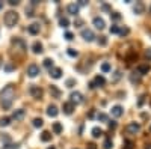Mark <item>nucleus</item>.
<instances>
[{
	"label": "nucleus",
	"mask_w": 151,
	"mask_h": 149,
	"mask_svg": "<svg viewBox=\"0 0 151 149\" xmlns=\"http://www.w3.org/2000/svg\"><path fill=\"white\" fill-rule=\"evenodd\" d=\"M53 133L55 134H60L62 133V123L60 122H55L53 123Z\"/></svg>",
	"instance_id": "nucleus-23"
},
{
	"label": "nucleus",
	"mask_w": 151,
	"mask_h": 149,
	"mask_svg": "<svg viewBox=\"0 0 151 149\" xmlns=\"http://www.w3.org/2000/svg\"><path fill=\"white\" fill-rule=\"evenodd\" d=\"M86 5H88L86 0H79V3H77V6H86Z\"/></svg>",
	"instance_id": "nucleus-43"
},
{
	"label": "nucleus",
	"mask_w": 151,
	"mask_h": 149,
	"mask_svg": "<svg viewBox=\"0 0 151 149\" xmlns=\"http://www.w3.org/2000/svg\"><path fill=\"white\" fill-rule=\"evenodd\" d=\"M119 78H121V72H119V71H116V72H115V77L112 78V81H118Z\"/></svg>",
	"instance_id": "nucleus-39"
},
{
	"label": "nucleus",
	"mask_w": 151,
	"mask_h": 149,
	"mask_svg": "<svg viewBox=\"0 0 151 149\" xmlns=\"http://www.w3.org/2000/svg\"><path fill=\"white\" fill-rule=\"evenodd\" d=\"M59 24H60V27H64V29H67V27L70 26V20H68L67 17H62V18L59 20Z\"/></svg>",
	"instance_id": "nucleus-24"
},
{
	"label": "nucleus",
	"mask_w": 151,
	"mask_h": 149,
	"mask_svg": "<svg viewBox=\"0 0 151 149\" xmlns=\"http://www.w3.org/2000/svg\"><path fill=\"white\" fill-rule=\"evenodd\" d=\"M144 11H145L144 3H142V2H136V5H134V8H133V12H134V14H136V15H141Z\"/></svg>",
	"instance_id": "nucleus-14"
},
{
	"label": "nucleus",
	"mask_w": 151,
	"mask_h": 149,
	"mask_svg": "<svg viewBox=\"0 0 151 149\" xmlns=\"http://www.w3.org/2000/svg\"><path fill=\"white\" fill-rule=\"evenodd\" d=\"M112 148H113V142H112V139H106L104 143H103V149H112Z\"/></svg>",
	"instance_id": "nucleus-27"
},
{
	"label": "nucleus",
	"mask_w": 151,
	"mask_h": 149,
	"mask_svg": "<svg viewBox=\"0 0 151 149\" xmlns=\"http://www.w3.org/2000/svg\"><path fill=\"white\" fill-rule=\"evenodd\" d=\"M64 38H65L67 41H73V38H74V35H73L71 32H67V33H65V36H64Z\"/></svg>",
	"instance_id": "nucleus-35"
},
{
	"label": "nucleus",
	"mask_w": 151,
	"mask_h": 149,
	"mask_svg": "<svg viewBox=\"0 0 151 149\" xmlns=\"http://www.w3.org/2000/svg\"><path fill=\"white\" fill-rule=\"evenodd\" d=\"M44 66L48 68V69H52V68H53V60H52V59H48V57L44 59Z\"/></svg>",
	"instance_id": "nucleus-29"
},
{
	"label": "nucleus",
	"mask_w": 151,
	"mask_h": 149,
	"mask_svg": "<svg viewBox=\"0 0 151 149\" xmlns=\"http://www.w3.org/2000/svg\"><path fill=\"white\" fill-rule=\"evenodd\" d=\"M38 74H40V66H38V65L32 63V65L27 66V76H29L30 78H35Z\"/></svg>",
	"instance_id": "nucleus-5"
},
{
	"label": "nucleus",
	"mask_w": 151,
	"mask_h": 149,
	"mask_svg": "<svg viewBox=\"0 0 151 149\" xmlns=\"http://www.w3.org/2000/svg\"><path fill=\"white\" fill-rule=\"evenodd\" d=\"M74 24H76V26H77V27H80L82 24H83V21H82L80 18H77V20H76V23H74Z\"/></svg>",
	"instance_id": "nucleus-44"
},
{
	"label": "nucleus",
	"mask_w": 151,
	"mask_h": 149,
	"mask_svg": "<svg viewBox=\"0 0 151 149\" xmlns=\"http://www.w3.org/2000/svg\"><path fill=\"white\" fill-rule=\"evenodd\" d=\"M144 104V96H141V99H139V106H142Z\"/></svg>",
	"instance_id": "nucleus-47"
},
{
	"label": "nucleus",
	"mask_w": 151,
	"mask_h": 149,
	"mask_svg": "<svg viewBox=\"0 0 151 149\" xmlns=\"http://www.w3.org/2000/svg\"><path fill=\"white\" fill-rule=\"evenodd\" d=\"M109 128H110V130H113V128H116V122H115V120H112V122H109Z\"/></svg>",
	"instance_id": "nucleus-42"
},
{
	"label": "nucleus",
	"mask_w": 151,
	"mask_h": 149,
	"mask_svg": "<svg viewBox=\"0 0 151 149\" xmlns=\"http://www.w3.org/2000/svg\"><path fill=\"white\" fill-rule=\"evenodd\" d=\"M47 149H56L55 146H50V148H47Z\"/></svg>",
	"instance_id": "nucleus-51"
},
{
	"label": "nucleus",
	"mask_w": 151,
	"mask_h": 149,
	"mask_svg": "<svg viewBox=\"0 0 151 149\" xmlns=\"http://www.w3.org/2000/svg\"><path fill=\"white\" fill-rule=\"evenodd\" d=\"M110 17H112V20H119L121 18V15L118 12H110Z\"/></svg>",
	"instance_id": "nucleus-36"
},
{
	"label": "nucleus",
	"mask_w": 151,
	"mask_h": 149,
	"mask_svg": "<svg viewBox=\"0 0 151 149\" xmlns=\"http://www.w3.org/2000/svg\"><path fill=\"white\" fill-rule=\"evenodd\" d=\"M110 33H119V27L118 26H115V24H113V26H110Z\"/></svg>",
	"instance_id": "nucleus-34"
},
{
	"label": "nucleus",
	"mask_w": 151,
	"mask_h": 149,
	"mask_svg": "<svg viewBox=\"0 0 151 149\" xmlns=\"http://www.w3.org/2000/svg\"><path fill=\"white\" fill-rule=\"evenodd\" d=\"M14 98H15V88H14V84L5 86L3 91L0 92V104H2L3 110H9L11 108Z\"/></svg>",
	"instance_id": "nucleus-1"
},
{
	"label": "nucleus",
	"mask_w": 151,
	"mask_h": 149,
	"mask_svg": "<svg viewBox=\"0 0 151 149\" xmlns=\"http://www.w3.org/2000/svg\"><path fill=\"white\" fill-rule=\"evenodd\" d=\"M67 53H68V56H71V57H77V56H79L77 50H74V48H68Z\"/></svg>",
	"instance_id": "nucleus-30"
},
{
	"label": "nucleus",
	"mask_w": 151,
	"mask_h": 149,
	"mask_svg": "<svg viewBox=\"0 0 151 149\" xmlns=\"http://www.w3.org/2000/svg\"><path fill=\"white\" fill-rule=\"evenodd\" d=\"M112 115L115 116V118L122 116V115H124V108H122L121 106H113V107H112Z\"/></svg>",
	"instance_id": "nucleus-13"
},
{
	"label": "nucleus",
	"mask_w": 151,
	"mask_h": 149,
	"mask_svg": "<svg viewBox=\"0 0 151 149\" xmlns=\"http://www.w3.org/2000/svg\"><path fill=\"white\" fill-rule=\"evenodd\" d=\"M3 20H5V24H6L8 27H14L15 24L18 23V14H17L15 11H8L6 14H5V18Z\"/></svg>",
	"instance_id": "nucleus-2"
},
{
	"label": "nucleus",
	"mask_w": 151,
	"mask_h": 149,
	"mask_svg": "<svg viewBox=\"0 0 151 149\" xmlns=\"http://www.w3.org/2000/svg\"><path fill=\"white\" fill-rule=\"evenodd\" d=\"M103 9H104V11H109V6H107L106 3H103Z\"/></svg>",
	"instance_id": "nucleus-46"
},
{
	"label": "nucleus",
	"mask_w": 151,
	"mask_h": 149,
	"mask_svg": "<svg viewBox=\"0 0 151 149\" xmlns=\"http://www.w3.org/2000/svg\"><path fill=\"white\" fill-rule=\"evenodd\" d=\"M145 57H147L148 60H151V48H147V50H145Z\"/></svg>",
	"instance_id": "nucleus-41"
},
{
	"label": "nucleus",
	"mask_w": 151,
	"mask_h": 149,
	"mask_svg": "<svg viewBox=\"0 0 151 149\" xmlns=\"http://www.w3.org/2000/svg\"><path fill=\"white\" fill-rule=\"evenodd\" d=\"M82 101H83V95H82L80 92H73V93L70 95V103H71L73 106L80 104Z\"/></svg>",
	"instance_id": "nucleus-3"
},
{
	"label": "nucleus",
	"mask_w": 151,
	"mask_h": 149,
	"mask_svg": "<svg viewBox=\"0 0 151 149\" xmlns=\"http://www.w3.org/2000/svg\"><path fill=\"white\" fill-rule=\"evenodd\" d=\"M92 23H94V26H95L97 29H100V30L106 27V23H104V20H103L101 17H95V18L92 20Z\"/></svg>",
	"instance_id": "nucleus-9"
},
{
	"label": "nucleus",
	"mask_w": 151,
	"mask_h": 149,
	"mask_svg": "<svg viewBox=\"0 0 151 149\" xmlns=\"http://www.w3.org/2000/svg\"><path fill=\"white\" fill-rule=\"evenodd\" d=\"M150 131H151V127H150Z\"/></svg>",
	"instance_id": "nucleus-53"
},
{
	"label": "nucleus",
	"mask_w": 151,
	"mask_h": 149,
	"mask_svg": "<svg viewBox=\"0 0 151 149\" xmlns=\"http://www.w3.org/2000/svg\"><path fill=\"white\" fill-rule=\"evenodd\" d=\"M130 81H132V83H139V81H141V76H139L137 72H133L132 76H130Z\"/></svg>",
	"instance_id": "nucleus-25"
},
{
	"label": "nucleus",
	"mask_w": 151,
	"mask_h": 149,
	"mask_svg": "<svg viewBox=\"0 0 151 149\" xmlns=\"http://www.w3.org/2000/svg\"><path fill=\"white\" fill-rule=\"evenodd\" d=\"M82 38L85 41H88V42H92L95 39V35H94V32L91 29H83L82 30Z\"/></svg>",
	"instance_id": "nucleus-4"
},
{
	"label": "nucleus",
	"mask_w": 151,
	"mask_h": 149,
	"mask_svg": "<svg viewBox=\"0 0 151 149\" xmlns=\"http://www.w3.org/2000/svg\"><path fill=\"white\" fill-rule=\"evenodd\" d=\"M12 69H14V65H12V63H6V65H5V71H6V72H11Z\"/></svg>",
	"instance_id": "nucleus-37"
},
{
	"label": "nucleus",
	"mask_w": 151,
	"mask_h": 149,
	"mask_svg": "<svg viewBox=\"0 0 151 149\" xmlns=\"http://www.w3.org/2000/svg\"><path fill=\"white\" fill-rule=\"evenodd\" d=\"M27 32L30 35H38V33H40V24H38V23H32L30 26H27Z\"/></svg>",
	"instance_id": "nucleus-11"
},
{
	"label": "nucleus",
	"mask_w": 151,
	"mask_h": 149,
	"mask_svg": "<svg viewBox=\"0 0 151 149\" xmlns=\"http://www.w3.org/2000/svg\"><path fill=\"white\" fill-rule=\"evenodd\" d=\"M74 84H76V80H73V78L67 80V88H73Z\"/></svg>",
	"instance_id": "nucleus-38"
},
{
	"label": "nucleus",
	"mask_w": 151,
	"mask_h": 149,
	"mask_svg": "<svg viewBox=\"0 0 151 149\" xmlns=\"http://www.w3.org/2000/svg\"><path fill=\"white\" fill-rule=\"evenodd\" d=\"M150 65H139L137 66V74H139V76H145V74H148L150 72Z\"/></svg>",
	"instance_id": "nucleus-18"
},
{
	"label": "nucleus",
	"mask_w": 151,
	"mask_h": 149,
	"mask_svg": "<svg viewBox=\"0 0 151 149\" xmlns=\"http://www.w3.org/2000/svg\"><path fill=\"white\" fill-rule=\"evenodd\" d=\"M98 120H101V122H107L109 120V116L106 115V113H98Z\"/></svg>",
	"instance_id": "nucleus-31"
},
{
	"label": "nucleus",
	"mask_w": 151,
	"mask_h": 149,
	"mask_svg": "<svg viewBox=\"0 0 151 149\" xmlns=\"http://www.w3.org/2000/svg\"><path fill=\"white\" fill-rule=\"evenodd\" d=\"M101 71H103V72H109V71H110V65L107 63V62H104V63L101 65Z\"/></svg>",
	"instance_id": "nucleus-33"
},
{
	"label": "nucleus",
	"mask_w": 151,
	"mask_h": 149,
	"mask_svg": "<svg viewBox=\"0 0 151 149\" xmlns=\"http://www.w3.org/2000/svg\"><path fill=\"white\" fill-rule=\"evenodd\" d=\"M150 14H151V6H150Z\"/></svg>",
	"instance_id": "nucleus-52"
},
{
	"label": "nucleus",
	"mask_w": 151,
	"mask_h": 149,
	"mask_svg": "<svg viewBox=\"0 0 151 149\" xmlns=\"http://www.w3.org/2000/svg\"><path fill=\"white\" fill-rule=\"evenodd\" d=\"M129 32H130V30H129L127 27H124V29H119V35H122V36H124V35H129Z\"/></svg>",
	"instance_id": "nucleus-40"
},
{
	"label": "nucleus",
	"mask_w": 151,
	"mask_h": 149,
	"mask_svg": "<svg viewBox=\"0 0 151 149\" xmlns=\"http://www.w3.org/2000/svg\"><path fill=\"white\" fill-rule=\"evenodd\" d=\"M107 44V38H106V36H100V39H98V45H106Z\"/></svg>",
	"instance_id": "nucleus-32"
},
{
	"label": "nucleus",
	"mask_w": 151,
	"mask_h": 149,
	"mask_svg": "<svg viewBox=\"0 0 151 149\" xmlns=\"http://www.w3.org/2000/svg\"><path fill=\"white\" fill-rule=\"evenodd\" d=\"M24 115H26V111H24L23 108H18L15 110L14 113H12V119H15V120H21L24 118Z\"/></svg>",
	"instance_id": "nucleus-15"
},
{
	"label": "nucleus",
	"mask_w": 151,
	"mask_h": 149,
	"mask_svg": "<svg viewBox=\"0 0 151 149\" xmlns=\"http://www.w3.org/2000/svg\"><path fill=\"white\" fill-rule=\"evenodd\" d=\"M11 6H17L18 5V2H17V0H9V2H8Z\"/></svg>",
	"instance_id": "nucleus-45"
},
{
	"label": "nucleus",
	"mask_w": 151,
	"mask_h": 149,
	"mask_svg": "<svg viewBox=\"0 0 151 149\" xmlns=\"http://www.w3.org/2000/svg\"><path fill=\"white\" fill-rule=\"evenodd\" d=\"M0 9H3V2H0Z\"/></svg>",
	"instance_id": "nucleus-50"
},
{
	"label": "nucleus",
	"mask_w": 151,
	"mask_h": 149,
	"mask_svg": "<svg viewBox=\"0 0 151 149\" xmlns=\"http://www.w3.org/2000/svg\"><path fill=\"white\" fill-rule=\"evenodd\" d=\"M50 93H52V96H53V98H59V96H60V91L56 88L55 84L50 86Z\"/></svg>",
	"instance_id": "nucleus-21"
},
{
	"label": "nucleus",
	"mask_w": 151,
	"mask_h": 149,
	"mask_svg": "<svg viewBox=\"0 0 151 149\" xmlns=\"http://www.w3.org/2000/svg\"><path fill=\"white\" fill-rule=\"evenodd\" d=\"M88 146H89V149H95V145H94V143H91V145H88Z\"/></svg>",
	"instance_id": "nucleus-48"
},
{
	"label": "nucleus",
	"mask_w": 151,
	"mask_h": 149,
	"mask_svg": "<svg viewBox=\"0 0 151 149\" xmlns=\"http://www.w3.org/2000/svg\"><path fill=\"white\" fill-rule=\"evenodd\" d=\"M62 110H64V113L65 115H71L73 111H74V106L68 101V103H64V106H62Z\"/></svg>",
	"instance_id": "nucleus-17"
},
{
	"label": "nucleus",
	"mask_w": 151,
	"mask_h": 149,
	"mask_svg": "<svg viewBox=\"0 0 151 149\" xmlns=\"http://www.w3.org/2000/svg\"><path fill=\"white\" fill-rule=\"evenodd\" d=\"M125 130H127V133L129 134H136V133H139V130H141V125L137 122H130L127 127H125Z\"/></svg>",
	"instance_id": "nucleus-6"
},
{
	"label": "nucleus",
	"mask_w": 151,
	"mask_h": 149,
	"mask_svg": "<svg viewBox=\"0 0 151 149\" xmlns=\"http://www.w3.org/2000/svg\"><path fill=\"white\" fill-rule=\"evenodd\" d=\"M3 65V59H2V56H0V66Z\"/></svg>",
	"instance_id": "nucleus-49"
},
{
	"label": "nucleus",
	"mask_w": 151,
	"mask_h": 149,
	"mask_svg": "<svg viewBox=\"0 0 151 149\" xmlns=\"http://www.w3.org/2000/svg\"><path fill=\"white\" fill-rule=\"evenodd\" d=\"M32 50H33V53L35 54H40V53H42V44L41 42H33V45H32Z\"/></svg>",
	"instance_id": "nucleus-19"
},
{
	"label": "nucleus",
	"mask_w": 151,
	"mask_h": 149,
	"mask_svg": "<svg viewBox=\"0 0 151 149\" xmlns=\"http://www.w3.org/2000/svg\"><path fill=\"white\" fill-rule=\"evenodd\" d=\"M41 140L42 142H50V140H52V133H50V131H44L41 134Z\"/></svg>",
	"instance_id": "nucleus-22"
},
{
	"label": "nucleus",
	"mask_w": 151,
	"mask_h": 149,
	"mask_svg": "<svg viewBox=\"0 0 151 149\" xmlns=\"http://www.w3.org/2000/svg\"><path fill=\"white\" fill-rule=\"evenodd\" d=\"M29 92H30V95H32L33 98H36V99H40V98L42 96V89H41V88H38V86H35V84L30 86Z\"/></svg>",
	"instance_id": "nucleus-7"
},
{
	"label": "nucleus",
	"mask_w": 151,
	"mask_h": 149,
	"mask_svg": "<svg viewBox=\"0 0 151 149\" xmlns=\"http://www.w3.org/2000/svg\"><path fill=\"white\" fill-rule=\"evenodd\" d=\"M47 115L50 116V118H56L58 115H59V110H58V107L56 106H48V108H47Z\"/></svg>",
	"instance_id": "nucleus-12"
},
{
	"label": "nucleus",
	"mask_w": 151,
	"mask_h": 149,
	"mask_svg": "<svg viewBox=\"0 0 151 149\" xmlns=\"http://www.w3.org/2000/svg\"><path fill=\"white\" fill-rule=\"evenodd\" d=\"M50 77H52V78H60L62 77V69L53 66L52 69H50Z\"/></svg>",
	"instance_id": "nucleus-16"
},
{
	"label": "nucleus",
	"mask_w": 151,
	"mask_h": 149,
	"mask_svg": "<svg viewBox=\"0 0 151 149\" xmlns=\"http://www.w3.org/2000/svg\"><path fill=\"white\" fill-rule=\"evenodd\" d=\"M11 123V118H0V127H8Z\"/></svg>",
	"instance_id": "nucleus-28"
},
{
	"label": "nucleus",
	"mask_w": 151,
	"mask_h": 149,
	"mask_svg": "<svg viewBox=\"0 0 151 149\" xmlns=\"http://www.w3.org/2000/svg\"><path fill=\"white\" fill-rule=\"evenodd\" d=\"M44 125V120L41 119V118H36V119H33V127L35 128H41Z\"/></svg>",
	"instance_id": "nucleus-26"
},
{
	"label": "nucleus",
	"mask_w": 151,
	"mask_h": 149,
	"mask_svg": "<svg viewBox=\"0 0 151 149\" xmlns=\"http://www.w3.org/2000/svg\"><path fill=\"white\" fill-rule=\"evenodd\" d=\"M67 11H68V14L77 17V14H79V6H77V3H70V5L67 6Z\"/></svg>",
	"instance_id": "nucleus-10"
},
{
	"label": "nucleus",
	"mask_w": 151,
	"mask_h": 149,
	"mask_svg": "<svg viewBox=\"0 0 151 149\" xmlns=\"http://www.w3.org/2000/svg\"><path fill=\"white\" fill-rule=\"evenodd\" d=\"M91 134H92V137H94V139H98L100 135L103 134V130L100 128V127H94V128H92V131H91Z\"/></svg>",
	"instance_id": "nucleus-20"
},
{
	"label": "nucleus",
	"mask_w": 151,
	"mask_h": 149,
	"mask_svg": "<svg viewBox=\"0 0 151 149\" xmlns=\"http://www.w3.org/2000/svg\"><path fill=\"white\" fill-rule=\"evenodd\" d=\"M92 84H94V88H103V86L106 84V78H104L103 76H97V77L94 78Z\"/></svg>",
	"instance_id": "nucleus-8"
}]
</instances>
